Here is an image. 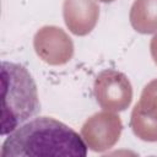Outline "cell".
Wrapping results in <instances>:
<instances>
[{
  "label": "cell",
  "instance_id": "cell-8",
  "mask_svg": "<svg viewBox=\"0 0 157 157\" xmlns=\"http://www.w3.org/2000/svg\"><path fill=\"white\" fill-rule=\"evenodd\" d=\"M130 23L142 34L157 32V0H135L130 9Z\"/></svg>",
  "mask_w": 157,
  "mask_h": 157
},
{
  "label": "cell",
  "instance_id": "cell-2",
  "mask_svg": "<svg viewBox=\"0 0 157 157\" xmlns=\"http://www.w3.org/2000/svg\"><path fill=\"white\" fill-rule=\"evenodd\" d=\"M1 83L2 109L0 134L6 135L34 117L39 112L40 104L36 82L22 65L2 61Z\"/></svg>",
  "mask_w": 157,
  "mask_h": 157
},
{
  "label": "cell",
  "instance_id": "cell-7",
  "mask_svg": "<svg viewBox=\"0 0 157 157\" xmlns=\"http://www.w3.org/2000/svg\"><path fill=\"white\" fill-rule=\"evenodd\" d=\"M63 17L72 34L83 37L96 27L99 17V6L96 0H64Z\"/></svg>",
  "mask_w": 157,
  "mask_h": 157
},
{
  "label": "cell",
  "instance_id": "cell-1",
  "mask_svg": "<svg viewBox=\"0 0 157 157\" xmlns=\"http://www.w3.org/2000/svg\"><path fill=\"white\" fill-rule=\"evenodd\" d=\"M87 145L71 128L48 118H36L11 131L1 146L2 157H85Z\"/></svg>",
  "mask_w": 157,
  "mask_h": 157
},
{
  "label": "cell",
  "instance_id": "cell-6",
  "mask_svg": "<svg viewBox=\"0 0 157 157\" xmlns=\"http://www.w3.org/2000/svg\"><path fill=\"white\" fill-rule=\"evenodd\" d=\"M130 128L142 141L157 142V78L142 90L130 117Z\"/></svg>",
  "mask_w": 157,
  "mask_h": 157
},
{
  "label": "cell",
  "instance_id": "cell-4",
  "mask_svg": "<svg viewBox=\"0 0 157 157\" xmlns=\"http://www.w3.org/2000/svg\"><path fill=\"white\" fill-rule=\"evenodd\" d=\"M123 123L115 112L103 110L91 115L81 128V136L93 152L112 148L121 135Z\"/></svg>",
  "mask_w": 157,
  "mask_h": 157
},
{
  "label": "cell",
  "instance_id": "cell-10",
  "mask_svg": "<svg viewBox=\"0 0 157 157\" xmlns=\"http://www.w3.org/2000/svg\"><path fill=\"white\" fill-rule=\"evenodd\" d=\"M98 1H102V2H113L114 0H98Z\"/></svg>",
  "mask_w": 157,
  "mask_h": 157
},
{
  "label": "cell",
  "instance_id": "cell-5",
  "mask_svg": "<svg viewBox=\"0 0 157 157\" xmlns=\"http://www.w3.org/2000/svg\"><path fill=\"white\" fill-rule=\"evenodd\" d=\"M36 54L53 66L65 65L74 55V43L64 29L56 26H44L33 38Z\"/></svg>",
  "mask_w": 157,
  "mask_h": 157
},
{
  "label": "cell",
  "instance_id": "cell-3",
  "mask_svg": "<svg viewBox=\"0 0 157 157\" xmlns=\"http://www.w3.org/2000/svg\"><path fill=\"white\" fill-rule=\"evenodd\" d=\"M93 94L104 110L123 112L132 101V87L125 74L107 69L101 71L93 83Z\"/></svg>",
  "mask_w": 157,
  "mask_h": 157
},
{
  "label": "cell",
  "instance_id": "cell-9",
  "mask_svg": "<svg viewBox=\"0 0 157 157\" xmlns=\"http://www.w3.org/2000/svg\"><path fill=\"white\" fill-rule=\"evenodd\" d=\"M150 52H151V56L153 59V61L157 65V32L156 34L152 37L151 43H150Z\"/></svg>",
  "mask_w": 157,
  "mask_h": 157
}]
</instances>
